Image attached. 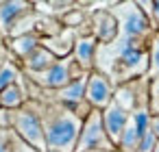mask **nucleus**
Segmentation results:
<instances>
[{"label":"nucleus","instance_id":"nucleus-1","mask_svg":"<svg viewBox=\"0 0 159 152\" xmlns=\"http://www.w3.org/2000/svg\"><path fill=\"white\" fill-rule=\"evenodd\" d=\"M37 113L46 137V152H74L85 117H81L74 109L59 102L37 106Z\"/></svg>","mask_w":159,"mask_h":152},{"label":"nucleus","instance_id":"nucleus-2","mask_svg":"<svg viewBox=\"0 0 159 152\" xmlns=\"http://www.w3.org/2000/svg\"><path fill=\"white\" fill-rule=\"evenodd\" d=\"M11 130L37 152H46V137L35 102H24L20 109L11 111Z\"/></svg>","mask_w":159,"mask_h":152},{"label":"nucleus","instance_id":"nucleus-3","mask_svg":"<svg viewBox=\"0 0 159 152\" xmlns=\"http://www.w3.org/2000/svg\"><path fill=\"white\" fill-rule=\"evenodd\" d=\"M116 22H118V35L126 39L144 41L150 33V22L144 15V11L137 7V2H120L111 9Z\"/></svg>","mask_w":159,"mask_h":152},{"label":"nucleus","instance_id":"nucleus-4","mask_svg":"<svg viewBox=\"0 0 159 152\" xmlns=\"http://www.w3.org/2000/svg\"><path fill=\"white\" fill-rule=\"evenodd\" d=\"M85 72L74 63V59H72V54L70 57H66V59H57L48 70H44V72H37V74H26V76H31V80L33 83H37L39 87H44V89H61V87H66L70 80H74V78H79V76H83Z\"/></svg>","mask_w":159,"mask_h":152},{"label":"nucleus","instance_id":"nucleus-5","mask_svg":"<svg viewBox=\"0 0 159 152\" xmlns=\"http://www.w3.org/2000/svg\"><path fill=\"white\" fill-rule=\"evenodd\" d=\"M94 150H107V152L116 150V145L109 141V137H107V132L102 128L100 111H96V109H92L85 115L74 152H94Z\"/></svg>","mask_w":159,"mask_h":152},{"label":"nucleus","instance_id":"nucleus-6","mask_svg":"<svg viewBox=\"0 0 159 152\" xmlns=\"http://www.w3.org/2000/svg\"><path fill=\"white\" fill-rule=\"evenodd\" d=\"M148 124H150V111H148V106H137L129 115V122H126V126L122 130V137L118 141L120 152H137L139 141L148 132Z\"/></svg>","mask_w":159,"mask_h":152},{"label":"nucleus","instance_id":"nucleus-7","mask_svg":"<svg viewBox=\"0 0 159 152\" xmlns=\"http://www.w3.org/2000/svg\"><path fill=\"white\" fill-rule=\"evenodd\" d=\"M113 91H116V87H113V83L105 74H100L96 70H92L87 74V80H85V102H87L89 109L102 111L113 100Z\"/></svg>","mask_w":159,"mask_h":152},{"label":"nucleus","instance_id":"nucleus-8","mask_svg":"<svg viewBox=\"0 0 159 152\" xmlns=\"http://www.w3.org/2000/svg\"><path fill=\"white\" fill-rule=\"evenodd\" d=\"M129 115H131V113H126V111H124L120 104H116L113 100L100 111L102 128H105L109 141H111L116 148H118V141H120V137H122V130H124V126H126V122H129Z\"/></svg>","mask_w":159,"mask_h":152},{"label":"nucleus","instance_id":"nucleus-9","mask_svg":"<svg viewBox=\"0 0 159 152\" xmlns=\"http://www.w3.org/2000/svg\"><path fill=\"white\" fill-rule=\"evenodd\" d=\"M92 24H94L92 37L98 41V46H107V44L116 41V37H118V22H116L111 11H107V9L96 11Z\"/></svg>","mask_w":159,"mask_h":152},{"label":"nucleus","instance_id":"nucleus-10","mask_svg":"<svg viewBox=\"0 0 159 152\" xmlns=\"http://www.w3.org/2000/svg\"><path fill=\"white\" fill-rule=\"evenodd\" d=\"M96 50H98V41H96L92 35H81V37H76L74 48H72V52H74L72 59H74V63H76L85 74H89V72L94 70Z\"/></svg>","mask_w":159,"mask_h":152},{"label":"nucleus","instance_id":"nucleus-11","mask_svg":"<svg viewBox=\"0 0 159 152\" xmlns=\"http://www.w3.org/2000/svg\"><path fill=\"white\" fill-rule=\"evenodd\" d=\"M74 41H76V31L72 28H63L59 31L57 35H50V37H42V46L55 57V59H66L72 54V48H74Z\"/></svg>","mask_w":159,"mask_h":152},{"label":"nucleus","instance_id":"nucleus-12","mask_svg":"<svg viewBox=\"0 0 159 152\" xmlns=\"http://www.w3.org/2000/svg\"><path fill=\"white\" fill-rule=\"evenodd\" d=\"M31 11H35L31 2H0V35H9L11 28Z\"/></svg>","mask_w":159,"mask_h":152},{"label":"nucleus","instance_id":"nucleus-13","mask_svg":"<svg viewBox=\"0 0 159 152\" xmlns=\"http://www.w3.org/2000/svg\"><path fill=\"white\" fill-rule=\"evenodd\" d=\"M85 80H87V74L74 78L66 87L57 89V102L59 104H66L70 109H76L81 102H85Z\"/></svg>","mask_w":159,"mask_h":152},{"label":"nucleus","instance_id":"nucleus-14","mask_svg":"<svg viewBox=\"0 0 159 152\" xmlns=\"http://www.w3.org/2000/svg\"><path fill=\"white\" fill-rule=\"evenodd\" d=\"M39 46H42V37H39L37 33H26V35H20V37H13L11 44H9L11 52H13L16 57H20L22 61H24L33 50H37Z\"/></svg>","mask_w":159,"mask_h":152},{"label":"nucleus","instance_id":"nucleus-15","mask_svg":"<svg viewBox=\"0 0 159 152\" xmlns=\"http://www.w3.org/2000/svg\"><path fill=\"white\" fill-rule=\"evenodd\" d=\"M55 61H57V59H55L44 46H39L37 50H33V52L24 59V67H26V74H37V72L48 70Z\"/></svg>","mask_w":159,"mask_h":152},{"label":"nucleus","instance_id":"nucleus-16","mask_svg":"<svg viewBox=\"0 0 159 152\" xmlns=\"http://www.w3.org/2000/svg\"><path fill=\"white\" fill-rule=\"evenodd\" d=\"M24 102H26V91H24V87L18 85V83H13V85H9L7 89L0 91V106L7 109V111L20 109Z\"/></svg>","mask_w":159,"mask_h":152},{"label":"nucleus","instance_id":"nucleus-17","mask_svg":"<svg viewBox=\"0 0 159 152\" xmlns=\"http://www.w3.org/2000/svg\"><path fill=\"white\" fill-rule=\"evenodd\" d=\"M18 78H22V74H20V70L16 67V63L7 61V63L0 65V91L7 89V87L13 85V83H18Z\"/></svg>","mask_w":159,"mask_h":152},{"label":"nucleus","instance_id":"nucleus-18","mask_svg":"<svg viewBox=\"0 0 159 152\" xmlns=\"http://www.w3.org/2000/svg\"><path fill=\"white\" fill-rule=\"evenodd\" d=\"M146 76L152 80L159 76V33L150 39V52H148V72Z\"/></svg>","mask_w":159,"mask_h":152},{"label":"nucleus","instance_id":"nucleus-19","mask_svg":"<svg viewBox=\"0 0 159 152\" xmlns=\"http://www.w3.org/2000/svg\"><path fill=\"white\" fill-rule=\"evenodd\" d=\"M148 111L150 115H157L159 117V76L150 80V87H148Z\"/></svg>","mask_w":159,"mask_h":152},{"label":"nucleus","instance_id":"nucleus-20","mask_svg":"<svg viewBox=\"0 0 159 152\" xmlns=\"http://www.w3.org/2000/svg\"><path fill=\"white\" fill-rule=\"evenodd\" d=\"M83 20H85V13H83L81 9H72V11H68L66 15H61L63 26H66V28H72V31H76V26L83 24Z\"/></svg>","mask_w":159,"mask_h":152},{"label":"nucleus","instance_id":"nucleus-21","mask_svg":"<svg viewBox=\"0 0 159 152\" xmlns=\"http://www.w3.org/2000/svg\"><path fill=\"white\" fill-rule=\"evenodd\" d=\"M0 152H11V128H0Z\"/></svg>","mask_w":159,"mask_h":152},{"label":"nucleus","instance_id":"nucleus-22","mask_svg":"<svg viewBox=\"0 0 159 152\" xmlns=\"http://www.w3.org/2000/svg\"><path fill=\"white\" fill-rule=\"evenodd\" d=\"M0 128H11V111L0 106Z\"/></svg>","mask_w":159,"mask_h":152},{"label":"nucleus","instance_id":"nucleus-23","mask_svg":"<svg viewBox=\"0 0 159 152\" xmlns=\"http://www.w3.org/2000/svg\"><path fill=\"white\" fill-rule=\"evenodd\" d=\"M150 18H152V26L159 31V0L150 2Z\"/></svg>","mask_w":159,"mask_h":152},{"label":"nucleus","instance_id":"nucleus-24","mask_svg":"<svg viewBox=\"0 0 159 152\" xmlns=\"http://www.w3.org/2000/svg\"><path fill=\"white\" fill-rule=\"evenodd\" d=\"M148 128H150V132L155 135V139L159 141V117H157V115H150V124H148Z\"/></svg>","mask_w":159,"mask_h":152},{"label":"nucleus","instance_id":"nucleus-25","mask_svg":"<svg viewBox=\"0 0 159 152\" xmlns=\"http://www.w3.org/2000/svg\"><path fill=\"white\" fill-rule=\"evenodd\" d=\"M9 59H7V48L2 46V44H0V65H2V63H7Z\"/></svg>","mask_w":159,"mask_h":152},{"label":"nucleus","instance_id":"nucleus-26","mask_svg":"<svg viewBox=\"0 0 159 152\" xmlns=\"http://www.w3.org/2000/svg\"><path fill=\"white\" fill-rule=\"evenodd\" d=\"M152 152H159V141L155 143V148H152Z\"/></svg>","mask_w":159,"mask_h":152},{"label":"nucleus","instance_id":"nucleus-27","mask_svg":"<svg viewBox=\"0 0 159 152\" xmlns=\"http://www.w3.org/2000/svg\"><path fill=\"white\" fill-rule=\"evenodd\" d=\"M94 152H107V150H94ZM111 152H118V150H111Z\"/></svg>","mask_w":159,"mask_h":152}]
</instances>
